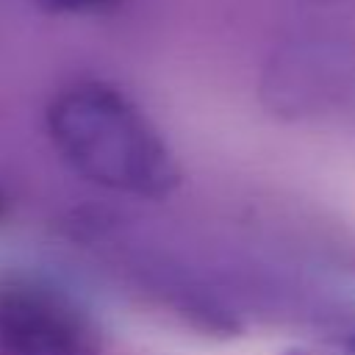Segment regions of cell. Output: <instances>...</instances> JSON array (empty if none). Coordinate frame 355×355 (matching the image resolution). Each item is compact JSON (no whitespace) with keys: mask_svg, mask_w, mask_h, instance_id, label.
Here are the masks:
<instances>
[{"mask_svg":"<svg viewBox=\"0 0 355 355\" xmlns=\"http://www.w3.org/2000/svg\"><path fill=\"white\" fill-rule=\"evenodd\" d=\"M8 216V197H6V191L0 189V222Z\"/></svg>","mask_w":355,"mask_h":355,"instance_id":"cell-7","label":"cell"},{"mask_svg":"<svg viewBox=\"0 0 355 355\" xmlns=\"http://www.w3.org/2000/svg\"><path fill=\"white\" fill-rule=\"evenodd\" d=\"M355 89V44L341 31L311 28L286 39L263 72V103L283 119L333 111Z\"/></svg>","mask_w":355,"mask_h":355,"instance_id":"cell-3","label":"cell"},{"mask_svg":"<svg viewBox=\"0 0 355 355\" xmlns=\"http://www.w3.org/2000/svg\"><path fill=\"white\" fill-rule=\"evenodd\" d=\"M319 333H330L336 338H344L349 344H355V305H344L338 311H333L324 322Z\"/></svg>","mask_w":355,"mask_h":355,"instance_id":"cell-5","label":"cell"},{"mask_svg":"<svg viewBox=\"0 0 355 355\" xmlns=\"http://www.w3.org/2000/svg\"><path fill=\"white\" fill-rule=\"evenodd\" d=\"M275 355H355V344L336 338L330 333H316L311 338H300V341L286 344Z\"/></svg>","mask_w":355,"mask_h":355,"instance_id":"cell-4","label":"cell"},{"mask_svg":"<svg viewBox=\"0 0 355 355\" xmlns=\"http://www.w3.org/2000/svg\"><path fill=\"white\" fill-rule=\"evenodd\" d=\"M42 3L53 11H94L111 6L114 0H42Z\"/></svg>","mask_w":355,"mask_h":355,"instance_id":"cell-6","label":"cell"},{"mask_svg":"<svg viewBox=\"0 0 355 355\" xmlns=\"http://www.w3.org/2000/svg\"><path fill=\"white\" fill-rule=\"evenodd\" d=\"M0 355H103V330L72 291L11 275L0 280Z\"/></svg>","mask_w":355,"mask_h":355,"instance_id":"cell-2","label":"cell"},{"mask_svg":"<svg viewBox=\"0 0 355 355\" xmlns=\"http://www.w3.org/2000/svg\"><path fill=\"white\" fill-rule=\"evenodd\" d=\"M44 125L61 161L97 189L166 200L183 180L180 161L158 125L105 80L64 86L50 100Z\"/></svg>","mask_w":355,"mask_h":355,"instance_id":"cell-1","label":"cell"}]
</instances>
